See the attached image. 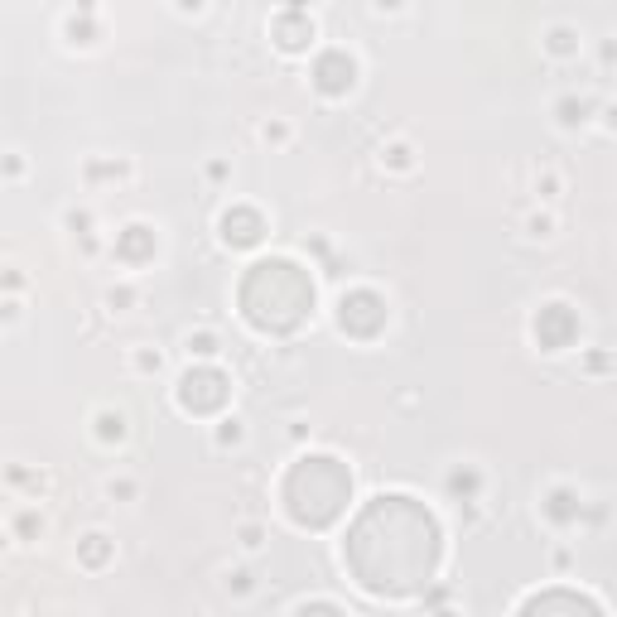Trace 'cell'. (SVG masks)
Here are the masks:
<instances>
[{
    "mask_svg": "<svg viewBox=\"0 0 617 617\" xmlns=\"http://www.w3.org/2000/svg\"><path fill=\"white\" fill-rule=\"evenodd\" d=\"M77 555H82V565H106L112 559V540L106 535H87V540H77Z\"/></svg>",
    "mask_w": 617,
    "mask_h": 617,
    "instance_id": "cell-12",
    "label": "cell"
},
{
    "mask_svg": "<svg viewBox=\"0 0 617 617\" xmlns=\"http://www.w3.org/2000/svg\"><path fill=\"white\" fill-rule=\"evenodd\" d=\"M68 35H73V43H92V25H87V20L77 25V20H73V25H68Z\"/></svg>",
    "mask_w": 617,
    "mask_h": 617,
    "instance_id": "cell-17",
    "label": "cell"
},
{
    "mask_svg": "<svg viewBox=\"0 0 617 617\" xmlns=\"http://www.w3.org/2000/svg\"><path fill=\"white\" fill-rule=\"evenodd\" d=\"M574 338H579V318H574V308H569V304H545L535 314V343L545 352L569 348Z\"/></svg>",
    "mask_w": 617,
    "mask_h": 617,
    "instance_id": "cell-6",
    "label": "cell"
},
{
    "mask_svg": "<svg viewBox=\"0 0 617 617\" xmlns=\"http://www.w3.org/2000/svg\"><path fill=\"white\" fill-rule=\"evenodd\" d=\"M198 5H203V0H179V10H198Z\"/></svg>",
    "mask_w": 617,
    "mask_h": 617,
    "instance_id": "cell-22",
    "label": "cell"
},
{
    "mask_svg": "<svg viewBox=\"0 0 617 617\" xmlns=\"http://www.w3.org/2000/svg\"><path fill=\"white\" fill-rule=\"evenodd\" d=\"M377 5H381V10H395V5H401V0H377Z\"/></svg>",
    "mask_w": 617,
    "mask_h": 617,
    "instance_id": "cell-23",
    "label": "cell"
},
{
    "mask_svg": "<svg viewBox=\"0 0 617 617\" xmlns=\"http://www.w3.org/2000/svg\"><path fill=\"white\" fill-rule=\"evenodd\" d=\"M261 231H266V223H261L256 207H231V213H223V237L231 246H256Z\"/></svg>",
    "mask_w": 617,
    "mask_h": 617,
    "instance_id": "cell-8",
    "label": "cell"
},
{
    "mask_svg": "<svg viewBox=\"0 0 617 617\" xmlns=\"http://www.w3.org/2000/svg\"><path fill=\"white\" fill-rule=\"evenodd\" d=\"M352 82H357V63H352L343 49H328L324 59L314 63V87L324 97H343Z\"/></svg>",
    "mask_w": 617,
    "mask_h": 617,
    "instance_id": "cell-7",
    "label": "cell"
},
{
    "mask_svg": "<svg viewBox=\"0 0 617 617\" xmlns=\"http://www.w3.org/2000/svg\"><path fill=\"white\" fill-rule=\"evenodd\" d=\"M136 367H140V371H160V352H140Z\"/></svg>",
    "mask_w": 617,
    "mask_h": 617,
    "instance_id": "cell-18",
    "label": "cell"
},
{
    "mask_svg": "<svg viewBox=\"0 0 617 617\" xmlns=\"http://www.w3.org/2000/svg\"><path fill=\"white\" fill-rule=\"evenodd\" d=\"M574 29H550V53H574Z\"/></svg>",
    "mask_w": 617,
    "mask_h": 617,
    "instance_id": "cell-15",
    "label": "cell"
},
{
    "mask_svg": "<svg viewBox=\"0 0 617 617\" xmlns=\"http://www.w3.org/2000/svg\"><path fill=\"white\" fill-rule=\"evenodd\" d=\"M593 613L598 617L603 608L598 603H589V598H579V593H535V598H526L521 603V613Z\"/></svg>",
    "mask_w": 617,
    "mask_h": 617,
    "instance_id": "cell-9",
    "label": "cell"
},
{
    "mask_svg": "<svg viewBox=\"0 0 617 617\" xmlns=\"http://www.w3.org/2000/svg\"><path fill=\"white\" fill-rule=\"evenodd\" d=\"M338 324L352 338H377L386 328V300L377 290H348L343 304H338Z\"/></svg>",
    "mask_w": 617,
    "mask_h": 617,
    "instance_id": "cell-5",
    "label": "cell"
},
{
    "mask_svg": "<svg viewBox=\"0 0 617 617\" xmlns=\"http://www.w3.org/2000/svg\"><path fill=\"white\" fill-rule=\"evenodd\" d=\"M189 352H198V357H213V352H217V338H213V333H198V338H189Z\"/></svg>",
    "mask_w": 617,
    "mask_h": 617,
    "instance_id": "cell-16",
    "label": "cell"
},
{
    "mask_svg": "<svg viewBox=\"0 0 617 617\" xmlns=\"http://www.w3.org/2000/svg\"><path fill=\"white\" fill-rule=\"evenodd\" d=\"M227 377L217 367H193L189 377L179 381V405L189 415H213V410H223L227 405Z\"/></svg>",
    "mask_w": 617,
    "mask_h": 617,
    "instance_id": "cell-4",
    "label": "cell"
},
{
    "mask_svg": "<svg viewBox=\"0 0 617 617\" xmlns=\"http://www.w3.org/2000/svg\"><path fill=\"white\" fill-rule=\"evenodd\" d=\"M116 256L130 261V266L150 261V256H154V231H150V227H126V231L116 237Z\"/></svg>",
    "mask_w": 617,
    "mask_h": 617,
    "instance_id": "cell-11",
    "label": "cell"
},
{
    "mask_svg": "<svg viewBox=\"0 0 617 617\" xmlns=\"http://www.w3.org/2000/svg\"><path fill=\"white\" fill-rule=\"evenodd\" d=\"M308 39H314V20L308 15H280L275 20V43H280L285 53L308 49Z\"/></svg>",
    "mask_w": 617,
    "mask_h": 617,
    "instance_id": "cell-10",
    "label": "cell"
},
{
    "mask_svg": "<svg viewBox=\"0 0 617 617\" xmlns=\"http://www.w3.org/2000/svg\"><path fill=\"white\" fill-rule=\"evenodd\" d=\"M352 502V473L328 454H308L285 473V512L308 531H324Z\"/></svg>",
    "mask_w": 617,
    "mask_h": 617,
    "instance_id": "cell-3",
    "label": "cell"
},
{
    "mask_svg": "<svg viewBox=\"0 0 617 617\" xmlns=\"http://www.w3.org/2000/svg\"><path fill=\"white\" fill-rule=\"evenodd\" d=\"M386 160H391L395 169H405V164H410V150H405V145H391V154H386Z\"/></svg>",
    "mask_w": 617,
    "mask_h": 617,
    "instance_id": "cell-20",
    "label": "cell"
},
{
    "mask_svg": "<svg viewBox=\"0 0 617 617\" xmlns=\"http://www.w3.org/2000/svg\"><path fill=\"white\" fill-rule=\"evenodd\" d=\"M241 545H246V550L261 545V531H256V526H246V531H241Z\"/></svg>",
    "mask_w": 617,
    "mask_h": 617,
    "instance_id": "cell-21",
    "label": "cell"
},
{
    "mask_svg": "<svg viewBox=\"0 0 617 617\" xmlns=\"http://www.w3.org/2000/svg\"><path fill=\"white\" fill-rule=\"evenodd\" d=\"M290 10H304V0H290Z\"/></svg>",
    "mask_w": 617,
    "mask_h": 617,
    "instance_id": "cell-24",
    "label": "cell"
},
{
    "mask_svg": "<svg viewBox=\"0 0 617 617\" xmlns=\"http://www.w3.org/2000/svg\"><path fill=\"white\" fill-rule=\"evenodd\" d=\"M237 304H241V318L261 333H294L314 314V280L294 261L270 256L241 275Z\"/></svg>",
    "mask_w": 617,
    "mask_h": 617,
    "instance_id": "cell-2",
    "label": "cell"
},
{
    "mask_svg": "<svg viewBox=\"0 0 617 617\" xmlns=\"http://www.w3.org/2000/svg\"><path fill=\"white\" fill-rule=\"evenodd\" d=\"M97 434H102L106 444H116V439H126V415H116V410H102V415H97Z\"/></svg>",
    "mask_w": 617,
    "mask_h": 617,
    "instance_id": "cell-13",
    "label": "cell"
},
{
    "mask_svg": "<svg viewBox=\"0 0 617 617\" xmlns=\"http://www.w3.org/2000/svg\"><path fill=\"white\" fill-rule=\"evenodd\" d=\"M550 516H555V521H574V516H579L574 492H565V488H559L555 497H550Z\"/></svg>",
    "mask_w": 617,
    "mask_h": 617,
    "instance_id": "cell-14",
    "label": "cell"
},
{
    "mask_svg": "<svg viewBox=\"0 0 617 617\" xmlns=\"http://www.w3.org/2000/svg\"><path fill=\"white\" fill-rule=\"evenodd\" d=\"M439 550L444 545H439L434 512L405 492H381L357 512L343 559L367 593L401 598V593H415L420 583L434 579Z\"/></svg>",
    "mask_w": 617,
    "mask_h": 617,
    "instance_id": "cell-1",
    "label": "cell"
},
{
    "mask_svg": "<svg viewBox=\"0 0 617 617\" xmlns=\"http://www.w3.org/2000/svg\"><path fill=\"white\" fill-rule=\"evenodd\" d=\"M39 526H43V521H39V516H35V512H25V516H20V535H35V531H39Z\"/></svg>",
    "mask_w": 617,
    "mask_h": 617,
    "instance_id": "cell-19",
    "label": "cell"
}]
</instances>
